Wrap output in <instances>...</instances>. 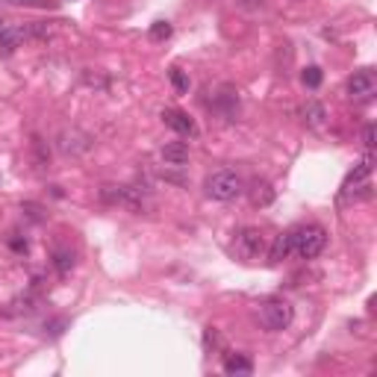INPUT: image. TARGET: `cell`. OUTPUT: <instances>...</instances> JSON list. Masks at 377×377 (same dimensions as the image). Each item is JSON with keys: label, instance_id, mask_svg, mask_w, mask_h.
<instances>
[{"label": "cell", "instance_id": "cell-1", "mask_svg": "<svg viewBox=\"0 0 377 377\" xmlns=\"http://www.w3.org/2000/svg\"><path fill=\"white\" fill-rule=\"evenodd\" d=\"M286 236H289V253L298 260H315L327 248V230L322 224H300Z\"/></svg>", "mask_w": 377, "mask_h": 377}, {"label": "cell", "instance_id": "cell-2", "mask_svg": "<svg viewBox=\"0 0 377 377\" xmlns=\"http://www.w3.org/2000/svg\"><path fill=\"white\" fill-rule=\"evenodd\" d=\"M206 194L213 201H233L239 198V194L245 192V183H242V177H239L236 171H216V174H209L206 177V183H204Z\"/></svg>", "mask_w": 377, "mask_h": 377}, {"label": "cell", "instance_id": "cell-3", "mask_svg": "<svg viewBox=\"0 0 377 377\" xmlns=\"http://www.w3.org/2000/svg\"><path fill=\"white\" fill-rule=\"evenodd\" d=\"M292 319H295V310H292V304H286V300H268V304L263 307V312H260V322H263V327L265 330H286L292 324Z\"/></svg>", "mask_w": 377, "mask_h": 377}, {"label": "cell", "instance_id": "cell-4", "mask_svg": "<svg viewBox=\"0 0 377 377\" xmlns=\"http://www.w3.org/2000/svg\"><path fill=\"white\" fill-rule=\"evenodd\" d=\"M263 251H265V239H263V233L256 230V227H242V230L236 233V256H239V260L251 263Z\"/></svg>", "mask_w": 377, "mask_h": 377}, {"label": "cell", "instance_id": "cell-5", "mask_svg": "<svg viewBox=\"0 0 377 377\" xmlns=\"http://www.w3.org/2000/svg\"><path fill=\"white\" fill-rule=\"evenodd\" d=\"M377 88V77L371 68H363V71H354V77L348 80V95L357 98V100H369Z\"/></svg>", "mask_w": 377, "mask_h": 377}, {"label": "cell", "instance_id": "cell-6", "mask_svg": "<svg viewBox=\"0 0 377 377\" xmlns=\"http://www.w3.org/2000/svg\"><path fill=\"white\" fill-rule=\"evenodd\" d=\"M27 41V27L24 24H0V56H12Z\"/></svg>", "mask_w": 377, "mask_h": 377}, {"label": "cell", "instance_id": "cell-7", "mask_svg": "<svg viewBox=\"0 0 377 377\" xmlns=\"http://www.w3.org/2000/svg\"><path fill=\"white\" fill-rule=\"evenodd\" d=\"M162 124L171 127V130L180 133V135H189V139H194V135H198V124H194L183 110H162Z\"/></svg>", "mask_w": 377, "mask_h": 377}, {"label": "cell", "instance_id": "cell-8", "mask_svg": "<svg viewBox=\"0 0 377 377\" xmlns=\"http://www.w3.org/2000/svg\"><path fill=\"white\" fill-rule=\"evenodd\" d=\"M369 177H371V154L348 174V180H345V186H342V194H357V192L369 189Z\"/></svg>", "mask_w": 377, "mask_h": 377}, {"label": "cell", "instance_id": "cell-9", "mask_svg": "<svg viewBox=\"0 0 377 377\" xmlns=\"http://www.w3.org/2000/svg\"><path fill=\"white\" fill-rule=\"evenodd\" d=\"M159 157H162V162H165V165L183 168V165L189 162V145H186V142H168V145H162Z\"/></svg>", "mask_w": 377, "mask_h": 377}, {"label": "cell", "instance_id": "cell-10", "mask_svg": "<svg viewBox=\"0 0 377 377\" xmlns=\"http://www.w3.org/2000/svg\"><path fill=\"white\" fill-rule=\"evenodd\" d=\"M300 115H304V124L310 127V130H319V127H324V121H327V110L322 107L319 100H310L304 110H300Z\"/></svg>", "mask_w": 377, "mask_h": 377}, {"label": "cell", "instance_id": "cell-11", "mask_svg": "<svg viewBox=\"0 0 377 377\" xmlns=\"http://www.w3.org/2000/svg\"><path fill=\"white\" fill-rule=\"evenodd\" d=\"M221 369H224V374H253V363L245 354H227Z\"/></svg>", "mask_w": 377, "mask_h": 377}, {"label": "cell", "instance_id": "cell-12", "mask_svg": "<svg viewBox=\"0 0 377 377\" xmlns=\"http://www.w3.org/2000/svg\"><path fill=\"white\" fill-rule=\"evenodd\" d=\"M268 256H271V263H283V260H289V236L286 233H280L277 239H275V245H271V251H268Z\"/></svg>", "mask_w": 377, "mask_h": 377}, {"label": "cell", "instance_id": "cell-13", "mask_svg": "<svg viewBox=\"0 0 377 377\" xmlns=\"http://www.w3.org/2000/svg\"><path fill=\"white\" fill-rule=\"evenodd\" d=\"M271 198H275V189H271L268 183H256V186H253V192H251V201H253L256 206L271 204Z\"/></svg>", "mask_w": 377, "mask_h": 377}, {"label": "cell", "instance_id": "cell-14", "mask_svg": "<svg viewBox=\"0 0 377 377\" xmlns=\"http://www.w3.org/2000/svg\"><path fill=\"white\" fill-rule=\"evenodd\" d=\"M300 80H304L307 88H319L322 80H324V74H322L319 65H310V68H304V74H300Z\"/></svg>", "mask_w": 377, "mask_h": 377}, {"label": "cell", "instance_id": "cell-15", "mask_svg": "<svg viewBox=\"0 0 377 377\" xmlns=\"http://www.w3.org/2000/svg\"><path fill=\"white\" fill-rule=\"evenodd\" d=\"M171 33H174V29H171V24L168 21H157L154 27H150V41H165V39H171Z\"/></svg>", "mask_w": 377, "mask_h": 377}, {"label": "cell", "instance_id": "cell-16", "mask_svg": "<svg viewBox=\"0 0 377 377\" xmlns=\"http://www.w3.org/2000/svg\"><path fill=\"white\" fill-rule=\"evenodd\" d=\"M168 77H171V86H174L177 95H186V92H189V77H186V74L180 71V68H171Z\"/></svg>", "mask_w": 377, "mask_h": 377}, {"label": "cell", "instance_id": "cell-17", "mask_svg": "<svg viewBox=\"0 0 377 377\" xmlns=\"http://www.w3.org/2000/svg\"><path fill=\"white\" fill-rule=\"evenodd\" d=\"M53 265H56L59 275H65V271L74 265V256H71V253H65V251H56V253H53Z\"/></svg>", "mask_w": 377, "mask_h": 377}, {"label": "cell", "instance_id": "cell-18", "mask_svg": "<svg viewBox=\"0 0 377 377\" xmlns=\"http://www.w3.org/2000/svg\"><path fill=\"white\" fill-rule=\"evenodd\" d=\"M12 6H48V0H9Z\"/></svg>", "mask_w": 377, "mask_h": 377}, {"label": "cell", "instance_id": "cell-19", "mask_svg": "<svg viewBox=\"0 0 377 377\" xmlns=\"http://www.w3.org/2000/svg\"><path fill=\"white\" fill-rule=\"evenodd\" d=\"M363 142H366V147L371 150V145H374V127H371V124L363 130Z\"/></svg>", "mask_w": 377, "mask_h": 377}, {"label": "cell", "instance_id": "cell-20", "mask_svg": "<svg viewBox=\"0 0 377 377\" xmlns=\"http://www.w3.org/2000/svg\"><path fill=\"white\" fill-rule=\"evenodd\" d=\"M239 6H245V9H263V0H239Z\"/></svg>", "mask_w": 377, "mask_h": 377}]
</instances>
